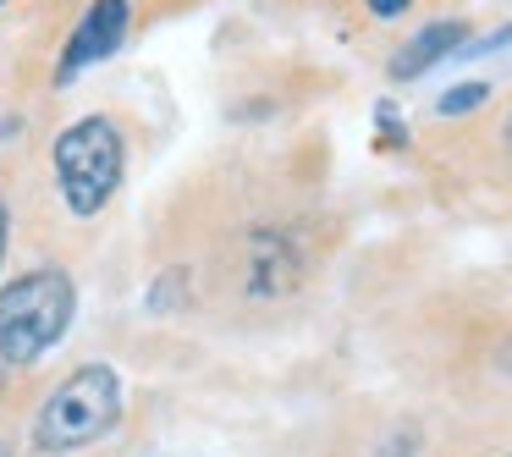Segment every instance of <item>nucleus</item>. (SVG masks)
Masks as SVG:
<instances>
[{
  "mask_svg": "<svg viewBox=\"0 0 512 457\" xmlns=\"http://www.w3.org/2000/svg\"><path fill=\"white\" fill-rule=\"evenodd\" d=\"M78 281L61 265H34L0 287V369H28L67 336Z\"/></svg>",
  "mask_w": 512,
  "mask_h": 457,
  "instance_id": "1",
  "label": "nucleus"
},
{
  "mask_svg": "<svg viewBox=\"0 0 512 457\" xmlns=\"http://www.w3.org/2000/svg\"><path fill=\"white\" fill-rule=\"evenodd\" d=\"M127 408V386L116 375V364L94 358V364H78L34 413V446L45 457H67L94 446L105 430H116Z\"/></svg>",
  "mask_w": 512,
  "mask_h": 457,
  "instance_id": "2",
  "label": "nucleus"
},
{
  "mask_svg": "<svg viewBox=\"0 0 512 457\" xmlns=\"http://www.w3.org/2000/svg\"><path fill=\"white\" fill-rule=\"evenodd\" d=\"M50 171L78 221H94L127 177V138L111 116H78L50 144Z\"/></svg>",
  "mask_w": 512,
  "mask_h": 457,
  "instance_id": "3",
  "label": "nucleus"
},
{
  "mask_svg": "<svg viewBox=\"0 0 512 457\" xmlns=\"http://www.w3.org/2000/svg\"><path fill=\"white\" fill-rule=\"evenodd\" d=\"M237 276H243V292L259 303L292 298L309 276V254H303V237L281 221L248 226L243 243H237Z\"/></svg>",
  "mask_w": 512,
  "mask_h": 457,
  "instance_id": "4",
  "label": "nucleus"
},
{
  "mask_svg": "<svg viewBox=\"0 0 512 457\" xmlns=\"http://www.w3.org/2000/svg\"><path fill=\"white\" fill-rule=\"evenodd\" d=\"M127 34H133V0H89L83 17H78V28H72L67 45H61L56 83H72V78H83L89 67L111 61L116 50L127 45Z\"/></svg>",
  "mask_w": 512,
  "mask_h": 457,
  "instance_id": "5",
  "label": "nucleus"
},
{
  "mask_svg": "<svg viewBox=\"0 0 512 457\" xmlns=\"http://www.w3.org/2000/svg\"><path fill=\"white\" fill-rule=\"evenodd\" d=\"M468 39H474V23H468V17H435V23H424L419 34H408L397 50H391V61H386L391 83H413L430 67H441V61L463 56Z\"/></svg>",
  "mask_w": 512,
  "mask_h": 457,
  "instance_id": "6",
  "label": "nucleus"
},
{
  "mask_svg": "<svg viewBox=\"0 0 512 457\" xmlns=\"http://www.w3.org/2000/svg\"><path fill=\"white\" fill-rule=\"evenodd\" d=\"M188 303V270H160L149 287V314H171Z\"/></svg>",
  "mask_w": 512,
  "mask_h": 457,
  "instance_id": "7",
  "label": "nucleus"
},
{
  "mask_svg": "<svg viewBox=\"0 0 512 457\" xmlns=\"http://www.w3.org/2000/svg\"><path fill=\"white\" fill-rule=\"evenodd\" d=\"M490 94H496L490 83H457V89H446L441 100H435V116H468V111H479Z\"/></svg>",
  "mask_w": 512,
  "mask_h": 457,
  "instance_id": "8",
  "label": "nucleus"
},
{
  "mask_svg": "<svg viewBox=\"0 0 512 457\" xmlns=\"http://www.w3.org/2000/svg\"><path fill=\"white\" fill-rule=\"evenodd\" d=\"M364 12L375 17V23H397V17L413 12V0H364Z\"/></svg>",
  "mask_w": 512,
  "mask_h": 457,
  "instance_id": "9",
  "label": "nucleus"
},
{
  "mask_svg": "<svg viewBox=\"0 0 512 457\" xmlns=\"http://www.w3.org/2000/svg\"><path fill=\"white\" fill-rule=\"evenodd\" d=\"M6 243H12V210H6V193H0V265H6Z\"/></svg>",
  "mask_w": 512,
  "mask_h": 457,
  "instance_id": "10",
  "label": "nucleus"
},
{
  "mask_svg": "<svg viewBox=\"0 0 512 457\" xmlns=\"http://www.w3.org/2000/svg\"><path fill=\"white\" fill-rule=\"evenodd\" d=\"M501 160H507V171H512V111L501 116Z\"/></svg>",
  "mask_w": 512,
  "mask_h": 457,
  "instance_id": "11",
  "label": "nucleus"
},
{
  "mask_svg": "<svg viewBox=\"0 0 512 457\" xmlns=\"http://www.w3.org/2000/svg\"><path fill=\"white\" fill-rule=\"evenodd\" d=\"M0 6H6V0H0Z\"/></svg>",
  "mask_w": 512,
  "mask_h": 457,
  "instance_id": "12",
  "label": "nucleus"
},
{
  "mask_svg": "<svg viewBox=\"0 0 512 457\" xmlns=\"http://www.w3.org/2000/svg\"><path fill=\"white\" fill-rule=\"evenodd\" d=\"M507 457H512V452H507Z\"/></svg>",
  "mask_w": 512,
  "mask_h": 457,
  "instance_id": "13",
  "label": "nucleus"
}]
</instances>
